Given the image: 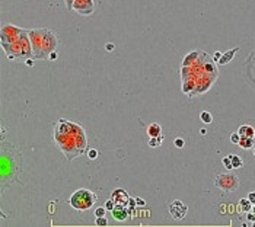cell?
<instances>
[{
	"label": "cell",
	"instance_id": "9",
	"mask_svg": "<svg viewBox=\"0 0 255 227\" xmlns=\"http://www.w3.org/2000/svg\"><path fill=\"white\" fill-rule=\"evenodd\" d=\"M187 211H188V207L185 205L184 202H181L179 199H175L169 204V213L171 216L175 218V220H182L185 218L187 216Z\"/></svg>",
	"mask_w": 255,
	"mask_h": 227
},
{
	"label": "cell",
	"instance_id": "2",
	"mask_svg": "<svg viewBox=\"0 0 255 227\" xmlns=\"http://www.w3.org/2000/svg\"><path fill=\"white\" fill-rule=\"evenodd\" d=\"M31 45H32V58L42 60L48 58L53 51H57L58 47V36L54 31L48 28H35L28 31Z\"/></svg>",
	"mask_w": 255,
	"mask_h": 227
},
{
	"label": "cell",
	"instance_id": "33",
	"mask_svg": "<svg viewBox=\"0 0 255 227\" xmlns=\"http://www.w3.org/2000/svg\"><path fill=\"white\" fill-rule=\"evenodd\" d=\"M220 57H222V53H219V51H217V53H214V57H213V58H214V63H219Z\"/></svg>",
	"mask_w": 255,
	"mask_h": 227
},
{
	"label": "cell",
	"instance_id": "21",
	"mask_svg": "<svg viewBox=\"0 0 255 227\" xmlns=\"http://www.w3.org/2000/svg\"><path fill=\"white\" fill-rule=\"evenodd\" d=\"M222 163H223V166L226 168V169H233V166H232V160H230V156H226V157H223V160H222Z\"/></svg>",
	"mask_w": 255,
	"mask_h": 227
},
{
	"label": "cell",
	"instance_id": "16",
	"mask_svg": "<svg viewBox=\"0 0 255 227\" xmlns=\"http://www.w3.org/2000/svg\"><path fill=\"white\" fill-rule=\"evenodd\" d=\"M238 132L241 135H245V137H255V130L251 125H242V127H239Z\"/></svg>",
	"mask_w": 255,
	"mask_h": 227
},
{
	"label": "cell",
	"instance_id": "12",
	"mask_svg": "<svg viewBox=\"0 0 255 227\" xmlns=\"http://www.w3.org/2000/svg\"><path fill=\"white\" fill-rule=\"evenodd\" d=\"M238 51H239V47H235V48L226 51L224 54H222V57H220V60H219V64H220V66H224V64L230 63L232 60H233V57H235V54H236Z\"/></svg>",
	"mask_w": 255,
	"mask_h": 227
},
{
	"label": "cell",
	"instance_id": "31",
	"mask_svg": "<svg viewBox=\"0 0 255 227\" xmlns=\"http://www.w3.org/2000/svg\"><path fill=\"white\" fill-rule=\"evenodd\" d=\"M246 220H248V221H252V223H254V221H255V214L249 211V213H248V216H246Z\"/></svg>",
	"mask_w": 255,
	"mask_h": 227
},
{
	"label": "cell",
	"instance_id": "15",
	"mask_svg": "<svg viewBox=\"0 0 255 227\" xmlns=\"http://www.w3.org/2000/svg\"><path fill=\"white\" fill-rule=\"evenodd\" d=\"M238 146L241 149H245V150L252 149L254 147V137H245V135H241V140H239Z\"/></svg>",
	"mask_w": 255,
	"mask_h": 227
},
{
	"label": "cell",
	"instance_id": "3",
	"mask_svg": "<svg viewBox=\"0 0 255 227\" xmlns=\"http://www.w3.org/2000/svg\"><path fill=\"white\" fill-rule=\"evenodd\" d=\"M2 47H3L9 60H19V58L32 57V45H31V39H29V35H28L26 29H24V32H22L15 41L2 44Z\"/></svg>",
	"mask_w": 255,
	"mask_h": 227
},
{
	"label": "cell",
	"instance_id": "19",
	"mask_svg": "<svg viewBox=\"0 0 255 227\" xmlns=\"http://www.w3.org/2000/svg\"><path fill=\"white\" fill-rule=\"evenodd\" d=\"M230 156V160H232V166H233V169H238V168H241L243 163H242V159L239 157V156H236V154H229Z\"/></svg>",
	"mask_w": 255,
	"mask_h": 227
},
{
	"label": "cell",
	"instance_id": "14",
	"mask_svg": "<svg viewBox=\"0 0 255 227\" xmlns=\"http://www.w3.org/2000/svg\"><path fill=\"white\" fill-rule=\"evenodd\" d=\"M147 134L149 137H159V135H162V127L157 122H152L147 127Z\"/></svg>",
	"mask_w": 255,
	"mask_h": 227
},
{
	"label": "cell",
	"instance_id": "13",
	"mask_svg": "<svg viewBox=\"0 0 255 227\" xmlns=\"http://www.w3.org/2000/svg\"><path fill=\"white\" fill-rule=\"evenodd\" d=\"M200 54H201V50H195V51H191L187 57H185L184 60H182V66L184 67H187V66H193L197 60H198V57H200Z\"/></svg>",
	"mask_w": 255,
	"mask_h": 227
},
{
	"label": "cell",
	"instance_id": "4",
	"mask_svg": "<svg viewBox=\"0 0 255 227\" xmlns=\"http://www.w3.org/2000/svg\"><path fill=\"white\" fill-rule=\"evenodd\" d=\"M68 202H70V205L77 211H87L94 207V204L96 202V194L89 191V189H85V188L77 189L70 195Z\"/></svg>",
	"mask_w": 255,
	"mask_h": 227
},
{
	"label": "cell",
	"instance_id": "34",
	"mask_svg": "<svg viewBox=\"0 0 255 227\" xmlns=\"http://www.w3.org/2000/svg\"><path fill=\"white\" fill-rule=\"evenodd\" d=\"M112 48H114V45H112V44H108V45H106V50H108V51L112 50Z\"/></svg>",
	"mask_w": 255,
	"mask_h": 227
},
{
	"label": "cell",
	"instance_id": "18",
	"mask_svg": "<svg viewBox=\"0 0 255 227\" xmlns=\"http://www.w3.org/2000/svg\"><path fill=\"white\" fill-rule=\"evenodd\" d=\"M200 120L204 122V124H210L212 121H213V115L208 111H203L201 113H200Z\"/></svg>",
	"mask_w": 255,
	"mask_h": 227
},
{
	"label": "cell",
	"instance_id": "1",
	"mask_svg": "<svg viewBox=\"0 0 255 227\" xmlns=\"http://www.w3.org/2000/svg\"><path fill=\"white\" fill-rule=\"evenodd\" d=\"M54 140L68 160H73V159L83 154L87 146L83 127L77 122H73L70 120H63V118L58 120L56 124Z\"/></svg>",
	"mask_w": 255,
	"mask_h": 227
},
{
	"label": "cell",
	"instance_id": "7",
	"mask_svg": "<svg viewBox=\"0 0 255 227\" xmlns=\"http://www.w3.org/2000/svg\"><path fill=\"white\" fill-rule=\"evenodd\" d=\"M73 10L82 16H90L95 12V0H75Z\"/></svg>",
	"mask_w": 255,
	"mask_h": 227
},
{
	"label": "cell",
	"instance_id": "6",
	"mask_svg": "<svg viewBox=\"0 0 255 227\" xmlns=\"http://www.w3.org/2000/svg\"><path fill=\"white\" fill-rule=\"evenodd\" d=\"M243 73H245L246 82L251 84L252 89H255V50L246 58V63H245V67H243Z\"/></svg>",
	"mask_w": 255,
	"mask_h": 227
},
{
	"label": "cell",
	"instance_id": "10",
	"mask_svg": "<svg viewBox=\"0 0 255 227\" xmlns=\"http://www.w3.org/2000/svg\"><path fill=\"white\" fill-rule=\"evenodd\" d=\"M112 213V217L118 221H124L128 218V214H130V208L128 205H124V204H115L114 210L111 211Z\"/></svg>",
	"mask_w": 255,
	"mask_h": 227
},
{
	"label": "cell",
	"instance_id": "28",
	"mask_svg": "<svg viewBox=\"0 0 255 227\" xmlns=\"http://www.w3.org/2000/svg\"><path fill=\"white\" fill-rule=\"evenodd\" d=\"M136 204H137L138 207H144L146 205V201L143 198H136Z\"/></svg>",
	"mask_w": 255,
	"mask_h": 227
},
{
	"label": "cell",
	"instance_id": "35",
	"mask_svg": "<svg viewBox=\"0 0 255 227\" xmlns=\"http://www.w3.org/2000/svg\"><path fill=\"white\" fill-rule=\"evenodd\" d=\"M252 213L255 214V204H254V207H252Z\"/></svg>",
	"mask_w": 255,
	"mask_h": 227
},
{
	"label": "cell",
	"instance_id": "20",
	"mask_svg": "<svg viewBox=\"0 0 255 227\" xmlns=\"http://www.w3.org/2000/svg\"><path fill=\"white\" fill-rule=\"evenodd\" d=\"M162 140H163V135H159V137H150V140H149V146L155 149V147L160 146Z\"/></svg>",
	"mask_w": 255,
	"mask_h": 227
},
{
	"label": "cell",
	"instance_id": "30",
	"mask_svg": "<svg viewBox=\"0 0 255 227\" xmlns=\"http://www.w3.org/2000/svg\"><path fill=\"white\" fill-rule=\"evenodd\" d=\"M246 198H248V199H249L252 204H255V191H254V192H249Z\"/></svg>",
	"mask_w": 255,
	"mask_h": 227
},
{
	"label": "cell",
	"instance_id": "32",
	"mask_svg": "<svg viewBox=\"0 0 255 227\" xmlns=\"http://www.w3.org/2000/svg\"><path fill=\"white\" fill-rule=\"evenodd\" d=\"M57 57H58V55H57V51H53V53L48 55L47 60H57Z\"/></svg>",
	"mask_w": 255,
	"mask_h": 227
},
{
	"label": "cell",
	"instance_id": "22",
	"mask_svg": "<svg viewBox=\"0 0 255 227\" xmlns=\"http://www.w3.org/2000/svg\"><path fill=\"white\" fill-rule=\"evenodd\" d=\"M95 224L96 226H108V220H106V217L105 216H102V217H96V220H95Z\"/></svg>",
	"mask_w": 255,
	"mask_h": 227
},
{
	"label": "cell",
	"instance_id": "26",
	"mask_svg": "<svg viewBox=\"0 0 255 227\" xmlns=\"http://www.w3.org/2000/svg\"><path fill=\"white\" fill-rule=\"evenodd\" d=\"M105 211H106V208L99 207V208L95 210V216H96V217H102V216H105Z\"/></svg>",
	"mask_w": 255,
	"mask_h": 227
},
{
	"label": "cell",
	"instance_id": "5",
	"mask_svg": "<svg viewBox=\"0 0 255 227\" xmlns=\"http://www.w3.org/2000/svg\"><path fill=\"white\" fill-rule=\"evenodd\" d=\"M214 185L224 192H233L239 186V178L233 173H220L216 176Z\"/></svg>",
	"mask_w": 255,
	"mask_h": 227
},
{
	"label": "cell",
	"instance_id": "8",
	"mask_svg": "<svg viewBox=\"0 0 255 227\" xmlns=\"http://www.w3.org/2000/svg\"><path fill=\"white\" fill-rule=\"evenodd\" d=\"M22 32H24V29H22V28H18V26L10 25V24L5 25V26L2 28V44L15 41Z\"/></svg>",
	"mask_w": 255,
	"mask_h": 227
},
{
	"label": "cell",
	"instance_id": "23",
	"mask_svg": "<svg viewBox=\"0 0 255 227\" xmlns=\"http://www.w3.org/2000/svg\"><path fill=\"white\" fill-rule=\"evenodd\" d=\"M114 207H115V201L111 198V199H108L106 202H105V208L108 210V211H112L114 210Z\"/></svg>",
	"mask_w": 255,
	"mask_h": 227
},
{
	"label": "cell",
	"instance_id": "24",
	"mask_svg": "<svg viewBox=\"0 0 255 227\" xmlns=\"http://www.w3.org/2000/svg\"><path fill=\"white\" fill-rule=\"evenodd\" d=\"M239 140H241V134H239V132H233V134L230 135V141H232V143L238 144V143H239Z\"/></svg>",
	"mask_w": 255,
	"mask_h": 227
},
{
	"label": "cell",
	"instance_id": "29",
	"mask_svg": "<svg viewBox=\"0 0 255 227\" xmlns=\"http://www.w3.org/2000/svg\"><path fill=\"white\" fill-rule=\"evenodd\" d=\"M73 3H75V0H66V7H67V10H72V9H73Z\"/></svg>",
	"mask_w": 255,
	"mask_h": 227
},
{
	"label": "cell",
	"instance_id": "37",
	"mask_svg": "<svg viewBox=\"0 0 255 227\" xmlns=\"http://www.w3.org/2000/svg\"><path fill=\"white\" fill-rule=\"evenodd\" d=\"M254 226H255V221H254Z\"/></svg>",
	"mask_w": 255,
	"mask_h": 227
},
{
	"label": "cell",
	"instance_id": "27",
	"mask_svg": "<svg viewBox=\"0 0 255 227\" xmlns=\"http://www.w3.org/2000/svg\"><path fill=\"white\" fill-rule=\"evenodd\" d=\"M175 146H176L178 149H182V147L185 146V141H184L182 138H176V140H175Z\"/></svg>",
	"mask_w": 255,
	"mask_h": 227
},
{
	"label": "cell",
	"instance_id": "25",
	"mask_svg": "<svg viewBox=\"0 0 255 227\" xmlns=\"http://www.w3.org/2000/svg\"><path fill=\"white\" fill-rule=\"evenodd\" d=\"M87 157H89V159H92V160H95V159L98 157V150L90 149V150L87 151Z\"/></svg>",
	"mask_w": 255,
	"mask_h": 227
},
{
	"label": "cell",
	"instance_id": "11",
	"mask_svg": "<svg viewBox=\"0 0 255 227\" xmlns=\"http://www.w3.org/2000/svg\"><path fill=\"white\" fill-rule=\"evenodd\" d=\"M111 198L115 201V204H124V205H128V201H130L128 194H127L124 189H121V188L115 189V191L111 194Z\"/></svg>",
	"mask_w": 255,
	"mask_h": 227
},
{
	"label": "cell",
	"instance_id": "36",
	"mask_svg": "<svg viewBox=\"0 0 255 227\" xmlns=\"http://www.w3.org/2000/svg\"><path fill=\"white\" fill-rule=\"evenodd\" d=\"M254 156H255V149H254Z\"/></svg>",
	"mask_w": 255,
	"mask_h": 227
},
{
	"label": "cell",
	"instance_id": "17",
	"mask_svg": "<svg viewBox=\"0 0 255 227\" xmlns=\"http://www.w3.org/2000/svg\"><path fill=\"white\" fill-rule=\"evenodd\" d=\"M239 205H241V208H242L245 213H249V211H252L254 204H252L248 198H242V199L239 201Z\"/></svg>",
	"mask_w": 255,
	"mask_h": 227
}]
</instances>
